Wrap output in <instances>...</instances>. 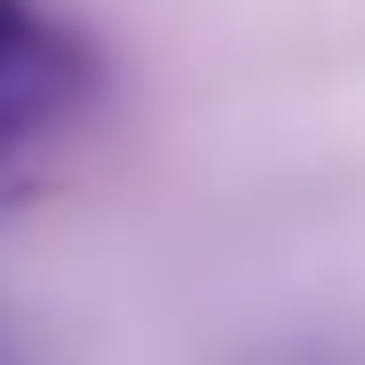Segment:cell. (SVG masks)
<instances>
[{
    "label": "cell",
    "instance_id": "obj_1",
    "mask_svg": "<svg viewBox=\"0 0 365 365\" xmlns=\"http://www.w3.org/2000/svg\"><path fill=\"white\" fill-rule=\"evenodd\" d=\"M96 64L72 24H56L40 0H0V151L56 135L88 103Z\"/></svg>",
    "mask_w": 365,
    "mask_h": 365
},
{
    "label": "cell",
    "instance_id": "obj_2",
    "mask_svg": "<svg viewBox=\"0 0 365 365\" xmlns=\"http://www.w3.org/2000/svg\"><path fill=\"white\" fill-rule=\"evenodd\" d=\"M0 365H40V341H32V326L0 302Z\"/></svg>",
    "mask_w": 365,
    "mask_h": 365
}]
</instances>
